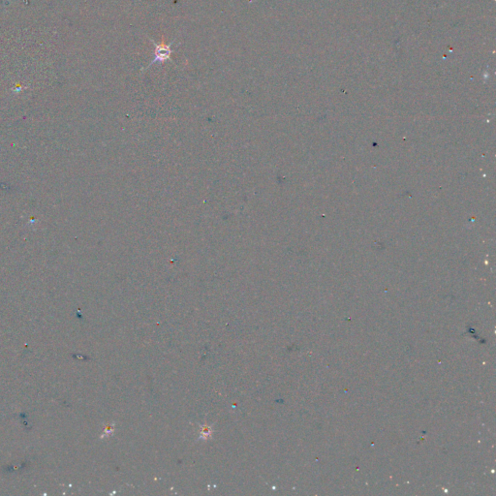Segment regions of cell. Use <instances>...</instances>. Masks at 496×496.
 I'll use <instances>...</instances> for the list:
<instances>
[{
  "mask_svg": "<svg viewBox=\"0 0 496 496\" xmlns=\"http://www.w3.org/2000/svg\"><path fill=\"white\" fill-rule=\"evenodd\" d=\"M154 45L155 46V57H154V60L148 64L147 68L150 67L152 65L156 63H163L164 61L166 60H170L171 62H172V60L171 59V54L172 53V50H171V46L174 45L175 41L171 42L169 45H166V44H157L156 42H154L153 39H149ZM174 63V62H172Z\"/></svg>",
  "mask_w": 496,
  "mask_h": 496,
  "instance_id": "1",
  "label": "cell"
}]
</instances>
